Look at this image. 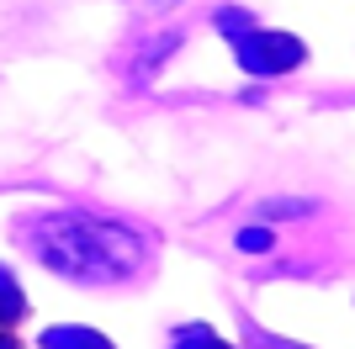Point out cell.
I'll list each match as a JSON object with an SVG mask.
<instances>
[{
  "label": "cell",
  "instance_id": "3",
  "mask_svg": "<svg viewBox=\"0 0 355 349\" xmlns=\"http://www.w3.org/2000/svg\"><path fill=\"white\" fill-rule=\"evenodd\" d=\"M175 349H228V344H218V339H212V334H207V328H191V334L180 339V344H175Z\"/></svg>",
  "mask_w": 355,
  "mask_h": 349
},
{
  "label": "cell",
  "instance_id": "1",
  "mask_svg": "<svg viewBox=\"0 0 355 349\" xmlns=\"http://www.w3.org/2000/svg\"><path fill=\"white\" fill-rule=\"evenodd\" d=\"M239 58H244V69H254V74H282V69H292V64H302V43L286 37V32H254V37L239 43Z\"/></svg>",
  "mask_w": 355,
  "mask_h": 349
},
{
  "label": "cell",
  "instance_id": "2",
  "mask_svg": "<svg viewBox=\"0 0 355 349\" xmlns=\"http://www.w3.org/2000/svg\"><path fill=\"white\" fill-rule=\"evenodd\" d=\"M48 349H106V344L85 328H59V334H48Z\"/></svg>",
  "mask_w": 355,
  "mask_h": 349
}]
</instances>
